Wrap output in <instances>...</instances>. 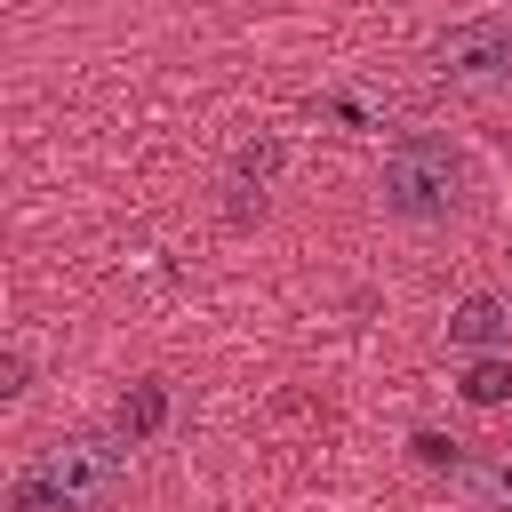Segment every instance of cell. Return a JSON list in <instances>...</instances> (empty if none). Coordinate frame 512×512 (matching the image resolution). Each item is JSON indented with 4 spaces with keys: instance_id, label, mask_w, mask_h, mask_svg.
Wrapping results in <instances>:
<instances>
[{
    "instance_id": "7",
    "label": "cell",
    "mask_w": 512,
    "mask_h": 512,
    "mask_svg": "<svg viewBox=\"0 0 512 512\" xmlns=\"http://www.w3.org/2000/svg\"><path fill=\"white\" fill-rule=\"evenodd\" d=\"M160 424H168V384H160V376L128 384V392H120V408H112V432H120V440H152Z\"/></svg>"
},
{
    "instance_id": "9",
    "label": "cell",
    "mask_w": 512,
    "mask_h": 512,
    "mask_svg": "<svg viewBox=\"0 0 512 512\" xmlns=\"http://www.w3.org/2000/svg\"><path fill=\"white\" fill-rule=\"evenodd\" d=\"M408 448H416V464H432V472H456V464H464V456H456V440H440V432H416Z\"/></svg>"
},
{
    "instance_id": "3",
    "label": "cell",
    "mask_w": 512,
    "mask_h": 512,
    "mask_svg": "<svg viewBox=\"0 0 512 512\" xmlns=\"http://www.w3.org/2000/svg\"><path fill=\"white\" fill-rule=\"evenodd\" d=\"M440 80H504L512 72V16H464L432 40Z\"/></svg>"
},
{
    "instance_id": "2",
    "label": "cell",
    "mask_w": 512,
    "mask_h": 512,
    "mask_svg": "<svg viewBox=\"0 0 512 512\" xmlns=\"http://www.w3.org/2000/svg\"><path fill=\"white\" fill-rule=\"evenodd\" d=\"M464 192H472V160H464V144H448L432 128L400 136L384 152V168H376V200L400 224H440V216L464 208Z\"/></svg>"
},
{
    "instance_id": "4",
    "label": "cell",
    "mask_w": 512,
    "mask_h": 512,
    "mask_svg": "<svg viewBox=\"0 0 512 512\" xmlns=\"http://www.w3.org/2000/svg\"><path fill=\"white\" fill-rule=\"evenodd\" d=\"M280 160H288V144H280V136H248V144L232 152V168H224V192H232V200H224V216H232V224H248V216L264 208V192H272Z\"/></svg>"
},
{
    "instance_id": "6",
    "label": "cell",
    "mask_w": 512,
    "mask_h": 512,
    "mask_svg": "<svg viewBox=\"0 0 512 512\" xmlns=\"http://www.w3.org/2000/svg\"><path fill=\"white\" fill-rule=\"evenodd\" d=\"M448 344H464V352L512 344V304H504V296H464V304L448 312Z\"/></svg>"
},
{
    "instance_id": "1",
    "label": "cell",
    "mask_w": 512,
    "mask_h": 512,
    "mask_svg": "<svg viewBox=\"0 0 512 512\" xmlns=\"http://www.w3.org/2000/svg\"><path fill=\"white\" fill-rule=\"evenodd\" d=\"M128 480V440L120 432H72V440H48L16 488H8V512H104Z\"/></svg>"
},
{
    "instance_id": "8",
    "label": "cell",
    "mask_w": 512,
    "mask_h": 512,
    "mask_svg": "<svg viewBox=\"0 0 512 512\" xmlns=\"http://www.w3.org/2000/svg\"><path fill=\"white\" fill-rule=\"evenodd\" d=\"M464 400H472V408H496V400H512V360H504V352H480V360L464 368Z\"/></svg>"
},
{
    "instance_id": "5",
    "label": "cell",
    "mask_w": 512,
    "mask_h": 512,
    "mask_svg": "<svg viewBox=\"0 0 512 512\" xmlns=\"http://www.w3.org/2000/svg\"><path fill=\"white\" fill-rule=\"evenodd\" d=\"M448 488L472 504V512H512V448H480L448 472Z\"/></svg>"
}]
</instances>
